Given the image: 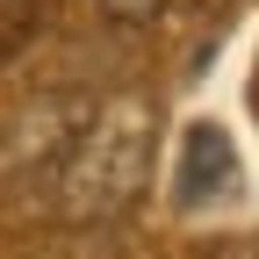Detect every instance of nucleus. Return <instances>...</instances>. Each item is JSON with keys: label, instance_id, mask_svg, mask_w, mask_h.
Masks as SVG:
<instances>
[{"label": "nucleus", "instance_id": "obj_2", "mask_svg": "<svg viewBox=\"0 0 259 259\" xmlns=\"http://www.w3.org/2000/svg\"><path fill=\"white\" fill-rule=\"evenodd\" d=\"M238 187V151L216 122H194L187 144H180V173H173V202L180 209H202V202H223Z\"/></svg>", "mask_w": 259, "mask_h": 259}, {"label": "nucleus", "instance_id": "obj_3", "mask_svg": "<svg viewBox=\"0 0 259 259\" xmlns=\"http://www.w3.org/2000/svg\"><path fill=\"white\" fill-rule=\"evenodd\" d=\"M29 29H36V0H0V65L29 44Z\"/></svg>", "mask_w": 259, "mask_h": 259}, {"label": "nucleus", "instance_id": "obj_4", "mask_svg": "<svg viewBox=\"0 0 259 259\" xmlns=\"http://www.w3.org/2000/svg\"><path fill=\"white\" fill-rule=\"evenodd\" d=\"M108 22H166V15H180L187 0H94Z\"/></svg>", "mask_w": 259, "mask_h": 259}, {"label": "nucleus", "instance_id": "obj_1", "mask_svg": "<svg viewBox=\"0 0 259 259\" xmlns=\"http://www.w3.org/2000/svg\"><path fill=\"white\" fill-rule=\"evenodd\" d=\"M151 137L158 115L144 94H108L101 108H87L79 130L58 144L51 194L72 223H115L151 180Z\"/></svg>", "mask_w": 259, "mask_h": 259}]
</instances>
